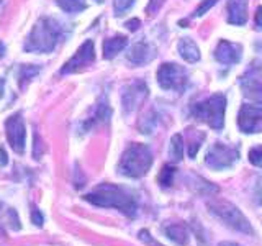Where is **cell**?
Wrapping results in <instances>:
<instances>
[{
	"label": "cell",
	"instance_id": "1",
	"mask_svg": "<svg viewBox=\"0 0 262 246\" xmlns=\"http://www.w3.org/2000/svg\"><path fill=\"white\" fill-rule=\"evenodd\" d=\"M84 200L97 207L117 209L128 218H135L138 213V199L128 189L115 184H100L92 192L84 195Z\"/></svg>",
	"mask_w": 262,
	"mask_h": 246
},
{
	"label": "cell",
	"instance_id": "2",
	"mask_svg": "<svg viewBox=\"0 0 262 246\" xmlns=\"http://www.w3.org/2000/svg\"><path fill=\"white\" fill-rule=\"evenodd\" d=\"M61 27L59 23L53 18H41L33 30L25 43V51L28 53H51L56 48L57 41L61 38Z\"/></svg>",
	"mask_w": 262,
	"mask_h": 246
},
{
	"label": "cell",
	"instance_id": "3",
	"mask_svg": "<svg viewBox=\"0 0 262 246\" xmlns=\"http://www.w3.org/2000/svg\"><path fill=\"white\" fill-rule=\"evenodd\" d=\"M151 166H152V153L149 150V146H146L143 143H135L123 153L118 169L120 174L138 179L143 177L151 169Z\"/></svg>",
	"mask_w": 262,
	"mask_h": 246
},
{
	"label": "cell",
	"instance_id": "4",
	"mask_svg": "<svg viewBox=\"0 0 262 246\" xmlns=\"http://www.w3.org/2000/svg\"><path fill=\"white\" fill-rule=\"evenodd\" d=\"M226 97L223 94H215L207 100L199 102L192 107V115L203 123H207L213 130H221L225 123Z\"/></svg>",
	"mask_w": 262,
	"mask_h": 246
},
{
	"label": "cell",
	"instance_id": "5",
	"mask_svg": "<svg viewBox=\"0 0 262 246\" xmlns=\"http://www.w3.org/2000/svg\"><path fill=\"white\" fill-rule=\"evenodd\" d=\"M208 209L215 217H218L223 223H226L229 228L241 232L246 235H254V230L249 223V220L244 217V213L233 205L231 202L226 200H215L208 203Z\"/></svg>",
	"mask_w": 262,
	"mask_h": 246
},
{
	"label": "cell",
	"instance_id": "6",
	"mask_svg": "<svg viewBox=\"0 0 262 246\" xmlns=\"http://www.w3.org/2000/svg\"><path fill=\"white\" fill-rule=\"evenodd\" d=\"M187 71L176 63H166L158 69V82L164 90L184 92L187 86Z\"/></svg>",
	"mask_w": 262,
	"mask_h": 246
},
{
	"label": "cell",
	"instance_id": "7",
	"mask_svg": "<svg viewBox=\"0 0 262 246\" xmlns=\"http://www.w3.org/2000/svg\"><path fill=\"white\" fill-rule=\"evenodd\" d=\"M237 158H239L237 148L226 146L223 143H215L208 150L207 156H205V162H207V166L211 169L223 171V169L231 168L237 161Z\"/></svg>",
	"mask_w": 262,
	"mask_h": 246
},
{
	"label": "cell",
	"instance_id": "8",
	"mask_svg": "<svg viewBox=\"0 0 262 246\" xmlns=\"http://www.w3.org/2000/svg\"><path fill=\"white\" fill-rule=\"evenodd\" d=\"M239 86L246 97L262 105V66H252L246 71L239 79Z\"/></svg>",
	"mask_w": 262,
	"mask_h": 246
},
{
	"label": "cell",
	"instance_id": "9",
	"mask_svg": "<svg viewBox=\"0 0 262 246\" xmlns=\"http://www.w3.org/2000/svg\"><path fill=\"white\" fill-rule=\"evenodd\" d=\"M5 133H7V139H8V143H10L12 150L15 153L21 154L25 151V141H27V128H25L21 113H15L12 117L7 118Z\"/></svg>",
	"mask_w": 262,
	"mask_h": 246
},
{
	"label": "cell",
	"instance_id": "10",
	"mask_svg": "<svg viewBox=\"0 0 262 246\" xmlns=\"http://www.w3.org/2000/svg\"><path fill=\"white\" fill-rule=\"evenodd\" d=\"M237 125L244 133H257L262 131V107L244 104L237 115Z\"/></svg>",
	"mask_w": 262,
	"mask_h": 246
},
{
	"label": "cell",
	"instance_id": "11",
	"mask_svg": "<svg viewBox=\"0 0 262 246\" xmlns=\"http://www.w3.org/2000/svg\"><path fill=\"white\" fill-rule=\"evenodd\" d=\"M95 59V49H94V43L90 39H87L84 45H82L77 53L74 54L71 59L62 66L61 74H71V72H77L79 69H82L84 66L90 64Z\"/></svg>",
	"mask_w": 262,
	"mask_h": 246
},
{
	"label": "cell",
	"instance_id": "12",
	"mask_svg": "<svg viewBox=\"0 0 262 246\" xmlns=\"http://www.w3.org/2000/svg\"><path fill=\"white\" fill-rule=\"evenodd\" d=\"M147 95V87L143 80H136L133 84H129L125 92L121 95V102H123V107H125V112H131L135 110L136 107L141 104Z\"/></svg>",
	"mask_w": 262,
	"mask_h": 246
},
{
	"label": "cell",
	"instance_id": "13",
	"mask_svg": "<svg viewBox=\"0 0 262 246\" xmlns=\"http://www.w3.org/2000/svg\"><path fill=\"white\" fill-rule=\"evenodd\" d=\"M243 54V46L237 43H231V41H220L216 49H215V57L216 61H220L221 64H236L239 63Z\"/></svg>",
	"mask_w": 262,
	"mask_h": 246
},
{
	"label": "cell",
	"instance_id": "14",
	"mask_svg": "<svg viewBox=\"0 0 262 246\" xmlns=\"http://www.w3.org/2000/svg\"><path fill=\"white\" fill-rule=\"evenodd\" d=\"M228 23L244 25L248 22V0H228Z\"/></svg>",
	"mask_w": 262,
	"mask_h": 246
},
{
	"label": "cell",
	"instance_id": "15",
	"mask_svg": "<svg viewBox=\"0 0 262 246\" xmlns=\"http://www.w3.org/2000/svg\"><path fill=\"white\" fill-rule=\"evenodd\" d=\"M154 56H156V49L151 45L144 43V41H139V43H136L128 53V61L133 63L135 66H141V64L149 63Z\"/></svg>",
	"mask_w": 262,
	"mask_h": 246
},
{
	"label": "cell",
	"instance_id": "16",
	"mask_svg": "<svg viewBox=\"0 0 262 246\" xmlns=\"http://www.w3.org/2000/svg\"><path fill=\"white\" fill-rule=\"evenodd\" d=\"M0 227L13 230V232H18V230L21 228L18 213L15 212V209L7 207L5 203H0Z\"/></svg>",
	"mask_w": 262,
	"mask_h": 246
},
{
	"label": "cell",
	"instance_id": "17",
	"mask_svg": "<svg viewBox=\"0 0 262 246\" xmlns=\"http://www.w3.org/2000/svg\"><path fill=\"white\" fill-rule=\"evenodd\" d=\"M128 45L126 36H113L103 41V57L105 59H113L123 48Z\"/></svg>",
	"mask_w": 262,
	"mask_h": 246
},
{
	"label": "cell",
	"instance_id": "18",
	"mask_svg": "<svg viewBox=\"0 0 262 246\" xmlns=\"http://www.w3.org/2000/svg\"><path fill=\"white\" fill-rule=\"evenodd\" d=\"M179 53L187 63H196L200 59V49L190 38H182L179 41Z\"/></svg>",
	"mask_w": 262,
	"mask_h": 246
},
{
	"label": "cell",
	"instance_id": "19",
	"mask_svg": "<svg viewBox=\"0 0 262 246\" xmlns=\"http://www.w3.org/2000/svg\"><path fill=\"white\" fill-rule=\"evenodd\" d=\"M166 235L172 241L180 246L187 244V241H188V232H187L185 225H182V223H172V225L166 227Z\"/></svg>",
	"mask_w": 262,
	"mask_h": 246
},
{
	"label": "cell",
	"instance_id": "20",
	"mask_svg": "<svg viewBox=\"0 0 262 246\" xmlns=\"http://www.w3.org/2000/svg\"><path fill=\"white\" fill-rule=\"evenodd\" d=\"M110 113H112V110H110L108 105H106V104H98L97 110H95V115L89 121H85V128H90V127L97 125L98 121H106V120L110 118Z\"/></svg>",
	"mask_w": 262,
	"mask_h": 246
},
{
	"label": "cell",
	"instance_id": "21",
	"mask_svg": "<svg viewBox=\"0 0 262 246\" xmlns=\"http://www.w3.org/2000/svg\"><path fill=\"white\" fill-rule=\"evenodd\" d=\"M56 4L68 13H77L87 8L85 0H56Z\"/></svg>",
	"mask_w": 262,
	"mask_h": 246
},
{
	"label": "cell",
	"instance_id": "22",
	"mask_svg": "<svg viewBox=\"0 0 262 246\" xmlns=\"http://www.w3.org/2000/svg\"><path fill=\"white\" fill-rule=\"evenodd\" d=\"M170 158L174 161H182L184 158V139L180 135H174L170 138Z\"/></svg>",
	"mask_w": 262,
	"mask_h": 246
},
{
	"label": "cell",
	"instance_id": "23",
	"mask_svg": "<svg viewBox=\"0 0 262 246\" xmlns=\"http://www.w3.org/2000/svg\"><path fill=\"white\" fill-rule=\"evenodd\" d=\"M174 176H176V168L170 166V164H166V166L162 168V171L159 172V184L162 187H169L172 184V180H174Z\"/></svg>",
	"mask_w": 262,
	"mask_h": 246
},
{
	"label": "cell",
	"instance_id": "24",
	"mask_svg": "<svg viewBox=\"0 0 262 246\" xmlns=\"http://www.w3.org/2000/svg\"><path fill=\"white\" fill-rule=\"evenodd\" d=\"M39 72V68H35V66H23L20 69V86L25 87V80H30L33 76H36Z\"/></svg>",
	"mask_w": 262,
	"mask_h": 246
},
{
	"label": "cell",
	"instance_id": "25",
	"mask_svg": "<svg viewBox=\"0 0 262 246\" xmlns=\"http://www.w3.org/2000/svg\"><path fill=\"white\" fill-rule=\"evenodd\" d=\"M135 4V0H115V13L117 15H123V13H126L131 7H133Z\"/></svg>",
	"mask_w": 262,
	"mask_h": 246
},
{
	"label": "cell",
	"instance_id": "26",
	"mask_svg": "<svg viewBox=\"0 0 262 246\" xmlns=\"http://www.w3.org/2000/svg\"><path fill=\"white\" fill-rule=\"evenodd\" d=\"M249 161L254 166L262 168V146H256L249 151Z\"/></svg>",
	"mask_w": 262,
	"mask_h": 246
},
{
	"label": "cell",
	"instance_id": "27",
	"mask_svg": "<svg viewBox=\"0 0 262 246\" xmlns=\"http://www.w3.org/2000/svg\"><path fill=\"white\" fill-rule=\"evenodd\" d=\"M218 2V0H203V2L199 5V8H196L195 10V13H193V16H202V15H205L207 13L210 8L215 5Z\"/></svg>",
	"mask_w": 262,
	"mask_h": 246
},
{
	"label": "cell",
	"instance_id": "28",
	"mask_svg": "<svg viewBox=\"0 0 262 246\" xmlns=\"http://www.w3.org/2000/svg\"><path fill=\"white\" fill-rule=\"evenodd\" d=\"M31 221H33V225H36V227H43L45 223L43 213L38 210L36 205H31Z\"/></svg>",
	"mask_w": 262,
	"mask_h": 246
},
{
	"label": "cell",
	"instance_id": "29",
	"mask_svg": "<svg viewBox=\"0 0 262 246\" xmlns=\"http://www.w3.org/2000/svg\"><path fill=\"white\" fill-rule=\"evenodd\" d=\"M164 2H166V0H149V5H147L146 12H147V13H151V15L158 13V10L162 7Z\"/></svg>",
	"mask_w": 262,
	"mask_h": 246
},
{
	"label": "cell",
	"instance_id": "30",
	"mask_svg": "<svg viewBox=\"0 0 262 246\" xmlns=\"http://www.w3.org/2000/svg\"><path fill=\"white\" fill-rule=\"evenodd\" d=\"M139 240L144 241L146 244H149V246H162V244H159V243H156V241L152 240V238H151L149 232H146V230H141V232H139Z\"/></svg>",
	"mask_w": 262,
	"mask_h": 246
},
{
	"label": "cell",
	"instance_id": "31",
	"mask_svg": "<svg viewBox=\"0 0 262 246\" xmlns=\"http://www.w3.org/2000/svg\"><path fill=\"white\" fill-rule=\"evenodd\" d=\"M139 25H141V22H139L138 18H133V20L126 22V23H125V27H126L128 30H131V31H135V30L139 28Z\"/></svg>",
	"mask_w": 262,
	"mask_h": 246
},
{
	"label": "cell",
	"instance_id": "32",
	"mask_svg": "<svg viewBox=\"0 0 262 246\" xmlns=\"http://www.w3.org/2000/svg\"><path fill=\"white\" fill-rule=\"evenodd\" d=\"M256 28L262 30V7H259L256 12Z\"/></svg>",
	"mask_w": 262,
	"mask_h": 246
},
{
	"label": "cell",
	"instance_id": "33",
	"mask_svg": "<svg viewBox=\"0 0 262 246\" xmlns=\"http://www.w3.org/2000/svg\"><path fill=\"white\" fill-rule=\"evenodd\" d=\"M8 162V158H7V153L2 146H0V166H7Z\"/></svg>",
	"mask_w": 262,
	"mask_h": 246
},
{
	"label": "cell",
	"instance_id": "34",
	"mask_svg": "<svg viewBox=\"0 0 262 246\" xmlns=\"http://www.w3.org/2000/svg\"><path fill=\"white\" fill-rule=\"evenodd\" d=\"M218 246H241V244H237V243H234V241H221Z\"/></svg>",
	"mask_w": 262,
	"mask_h": 246
},
{
	"label": "cell",
	"instance_id": "35",
	"mask_svg": "<svg viewBox=\"0 0 262 246\" xmlns=\"http://www.w3.org/2000/svg\"><path fill=\"white\" fill-rule=\"evenodd\" d=\"M4 87H5V80L0 77V98H2V95H4Z\"/></svg>",
	"mask_w": 262,
	"mask_h": 246
},
{
	"label": "cell",
	"instance_id": "36",
	"mask_svg": "<svg viewBox=\"0 0 262 246\" xmlns=\"http://www.w3.org/2000/svg\"><path fill=\"white\" fill-rule=\"evenodd\" d=\"M4 51H5V46H4L2 43H0V57L4 56Z\"/></svg>",
	"mask_w": 262,
	"mask_h": 246
},
{
	"label": "cell",
	"instance_id": "37",
	"mask_svg": "<svg viewBox=\"0 0 262 246\" xmlns=\"http://www.w3.org/2000/svg\"><path fill=\"white\" fill-rule=\"evenodd\" d=\"M97 2H98V4H102V2H103V0H97Z\"/></svg>",
	"mask_w": 262,
	"mask_h": 246
}]
</instances>
